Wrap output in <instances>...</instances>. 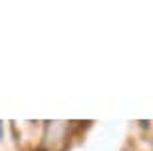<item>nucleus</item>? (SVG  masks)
Wrapping results in <instances>:
<instances>
[{
    "instance_id": "obj_1",
    "label": "nucleus",
    "mask_w": 153,
    "mask_h": 151,
    "mask_svg": "<svg viewBox=\"0 0 153 151\" xmlns=\"http://www.w3.org/2000/svg\"><path fill=\"white\" fill-rule=\"evenodd\" d=\"M0 137H2V121H0Z\"/></svg>"
}]
</instances>
